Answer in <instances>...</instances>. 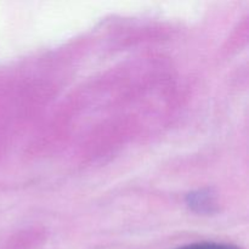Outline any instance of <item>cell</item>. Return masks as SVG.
<instances>
[{
    "label": "cell",
    "instance_id": "obj_1",
    "mask_svg": "<svg viewBox=\"0 0 249 249\" xmlns=\"http://www.w3.org/2000/svg\"><path fill=\"white\" fill-rule=\"evenodd\" d=\"M179 249H238L232 246L228 245H218V243H197V245L186 246Z\"/></svg>",
    "mask_w": 249,
    "mask_h": 249
}]
</instances>
